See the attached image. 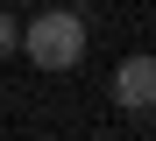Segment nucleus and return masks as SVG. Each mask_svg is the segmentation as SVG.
<instances>
[{
    "instance_id": "20e7f679",
    "label": "nucleus",
    "mask_w": 156,
    "mask_h": 141,
    "mask_svg": "<svg viewBox=\"0 0 156 141\" xmlns=\"http://www.w3.org/2000/svg\"><path fill=\"white\" fill-rule=\"evenodd\" d=\"M149 113H156V106H149Z\"/></svg>"
},
{
    "instance_id": "7ed1b4c3",
    "label": "nucleus",
    "mask_w": 156,
    "mask_h": 141,
    "mask_svg": "<svg viewBox=\"0 0 156 141\" xmlns=\"http://www.w3.org/2000/svg\"><path fill=\"white\" fill-rule=\"evenodd\" d=\"M14 42H21V28L7 21V7H0V56H14Z\"/></svg>"
},
{
    "instance_id": "f03ea898",
    "label": "nucleus",
    "mask_w": 156,
    "mask_h": 141,
    "mask_svg": "<svg viewBox=\"0 0 156 141\" xmlns=\"http://www.w3.org/2000/svg\"><path fill=\"white\" fill-rule=\"evenodd\" d=\"M114 99H121L128 113H149V106H156V56H149V49L121 56V71H114Z\"/></svg>"
},
{
    "instance_id": "f257e3e1",
    "label": "nucleus",
    "mask_w": 156,
    "mask_h": 141,
    "mask_svg": "<svg viewBox=\"0 0 156 141\" xmlns=\"http://www.w3.org/2000/svg\"><path fill=\"white\" fill-rule=\"evenodd\" d=\"M14 49L29 56L36 71H78L85 64V21H78L71 7H50V14H36L29 28H21Z\"/></svg>"
}]
</instances>
